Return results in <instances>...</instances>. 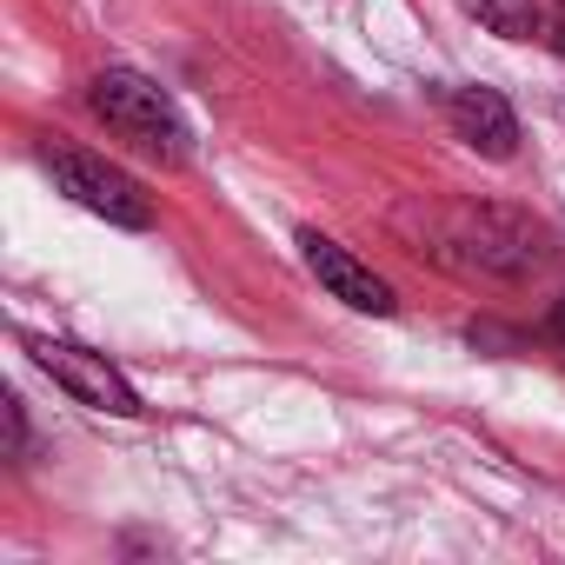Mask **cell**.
Returning a JSON list of instances; mask_svg holds the SVG:
<instances>
[{
	"label": "cell",
	"mask_w": 565,
	"mask_h": 565,
	"mask_svg": "<svg viewBox=\"0 0 565 565\" xmlns=\"http://www.w3.org/2000/svg\"><path fill=\"white\" fill-rule=\"evenodd\" d=\"M439 253L452 266H472V273H492V279H532V273H545L552 239H545L539 220H525L512 206H459L439 226Z\"/></svg>",
	"instance_id": "6da1fadb"
},
{
	"label": "cell",
	"mask_w": 565,
	"mask_h": 565,
	"mask_svg": "<svg viewBox=\"0 0 565 565\" xmlns=\"http://www.w3.org/2000/svg\"><path fill=\"white\" fill-rule=\"evenodd\" d=\"M87 107H94L127 147H140L147 160H160V167H180V160H186V120H180V107H173L147 74H127V67L94 74V81H87Z\"/></svg>",
	"instance_id": "7a4b0ae2"
},
{
	"label": "cell",
	"mask_w": 565,
	"mask_h": 565,
	"mask_svg": "<svg viewBox=\"0 0 565 565\" xmlns=\"http://www.w3.org/2000/svg\"><path fill=\"white\" fill-rule=\"evenodd\" d=\"M28 360L74 399V406H94V413H114V419H140V393L127 386L120 366H107V353H87V347H67V340H41V333H21Z\"/></svg>",
	"instance_id": "3957f363"
},
{
	"label": "cell",
	"mask_w": 565,
	"mask_h": 565,
	"mask_svg": "<svg viewBox=\"0 0 565 565\" xmlns=\"http://www.w3.org/2000/svg\"><path fill=\"white\" fill-rule=\"evenodd\" d=\"M41 160H47L54 186H61L74 206L100 213L107 226H134V233L153 226V200H147L140 180H127L120 167H107V160H94V153H81V147H47Z\"/></svg>",
	"instance_id": "277c9868"
},
{
	"label": "cell",
	"mask_w": 565,
	"mask_h": 565,
	"mask_svg": "<svg viewBox=\"0 0 565 565\" xmlns=\"http://www.w3.org/2000/svg\"><path fill=\"white\" fill-rule=\"evenodd\" d=\"M300 253H307V273L320 279V287L333 294V300H347L353 313H373V320H386L399 300H393V287L366 266V259H353L340 239H327V233H300Z\"/></svg>",
	"instance_id": "5b68a950"
},
{
	"label": "cell",
	"mask_w": 565,
	"mask_h": 565,
	"mask_svg": "<svg viewBox=\"0 0 565 565\" xmlns=\"http://www.w3.org/2000/svg\"><path fill=\"white\" fill-rule=\"evenodd\" d=\"M439 114H446V127H452L472 153L512 160V147H519V114L505 107L499 87H439Z\"/></svg>",
	"instance_id": "8992f818"
},
{
	"label": "cell",
	"mask_w": 565,
	"mask_h": 565,
	"mask_svg": "<svg viewBox=\"0 0 565 565\" xmlns=\"http://www.w3.org/2000/svg\"><path fill=\"white\" fill-rule=\"evenodd\" d=\"M459 8L479 28H492L499 41H545V8L539 0H459Z\"/></svg>",
	"instance_id": "52a82bcc"
},
{
	"label": "cell",
	"mask_w": 565,
	"mask_h": 565,
	"mask_svg": "<svg viewBox=\"0 0 565 565\" xmlns=\"http://www.w3.org/2000/svg\"><path fill=\"white\" fill-rule=\"evenodd\" d=\"M0 419H8V459H28V413H21V399H0Z\"/></svg>",
	"instance_id": "ba28073f"
},
{
	"label": "cell",
	"mask_w": 565,
	"mask_h": 565,
	"mask_svg": "<svg viewBox=\"0 0 565 565\" xmlns=\"http://www.w3.org/2000/svg\"><path fill=\"white\" fill-rule=\"evenodd\" d=\"M545 47L565 54V0H552V14H545Z\"/></svg>",
	"instance_id": "9c48e42d"
},
{
	"label": "cell",
	"mask_w": 565,
	"mask_h": 565,
	"mask_svg": "<svg viewBox=\"0 0 565 565\" xmlns=\"http://www.w3.org/2000/svg\"><path fill=\"white\" fill-rule=\"evenodd\" d=\"M545 333H552V340L565 347V294H558V307H552V320H545Z\"/></svg>",
	"instance_id": "30bf717a"
}]
</instances>
